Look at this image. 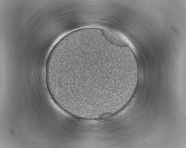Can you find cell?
<instances>
[{
    "label": "cell",
    "instance_id": "7a4b0ae2",
    "mask_svg": "<svg viewBox=\"0 0 186 148\" xmlns=\"http://www.w3.org/2000/svg\"><path fill=\"white\" fill-rule=\"evenodd\" d=\"M102 33L104 37L108 41L118 46L125 47L127 44L118 35L109 31L101 30Z\"/></svg>",
    "mask_w": 186,
    "mask_h": 148
},
{
    "label": "cell",
    "instance_id": "6da1fadb",
    "mask_svg": "<svg viewBox=\"0 0 186 148\" xmlns=\"http://www.w3.org/2000/svg\"><path fill=\"white\" fill-rule=\"evenodd\" d=\"M98 67L85 70L77 65H70L64 78L67 97L95 101L106 97L108 85L105 72L102 67Z\"/></svg>",
    "mask_w": 186,
    "mask_h": 148
}]
</instances>
